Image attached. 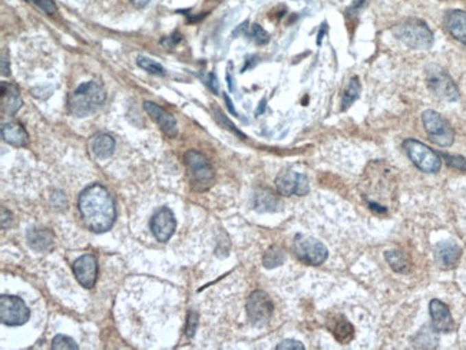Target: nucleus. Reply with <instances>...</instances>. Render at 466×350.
I'll use <instances>...</instances> for the list:
<instances>
[{"label":"nucleus","mask_w":466,"mask_h":350,"mask_svg":"<svg viewBox=\"0 0 466 350\" xmlns=\"http://www.w3.org/2000/svg\"><path fill=\"white\" fill-rule=\"evenodd\" d=\"M78 207L85 226L93 233H106L114 226L117 210L109 191L101 184H92L79 196Z\"/></svg>","instance_id":"nucleus-1"},{"label":"nucleus","mask_w":466,"mask_h":350,"mask_svg":"<svg viewBox=\"0 0 466 350\" xmlns=\"http://www.w3.org/2000/svg\"><path fill=\"white\" fill-rule=\"evenodd\" d=\"M106 100V92L101 84L91 81L79 85L68 98L69 113L73 117L85 118L92 115Z\"/></svg>","instance_id":"nucleus-2"},{"label":"nucleus","mask_w":466,"mask_h":350,"mask_svg":"<svg viewBox=\"0 0 466 350\" xmlns=\"http://www.w3.org/2000/svg\"><path fill=\"white\" fill-rule=\"evenodd\" d=\"M393 35L410 49L423 51L433 45V34L429 26L416 18L401 21L393 27Z\"/></svg>","instance_id":"nucleus-3"},{"label":"nucleus","mask_w":466,"mask_h":350,"mask_svg":"<svg viewBox=\"0 0 466 350\" xmlns=\"http://www.w3.org/2000/svg\"><path fill=\"white\" fill-rule=\"evenodd\" d=\"M184 161L189 172L192 188L200 191V193L210 189L214 183L215 174L210 161H208V158L200 151L189 150L184 155Z\"/></svg>","instance_id":"nucleus-4"},{"label":"nucleus","mask_w":466,"mask_h":350,"mask_svg":"<svg viewBox=\"0 0 466 350\" xmlns=\"http://www.w3.org/2000/svg\"><path fill=\"white\" fill-rule=\"evenodd\" d=\"M404 150L408 154L409 160L426 174H436L442 167V158L438 152L430 150L423 142L416 141L413 138L405 139Z\"/></svg>","instance_id":"nucleus-5"},{"label":"nucleus","mask_w":466,"mask_h":350,"mask_svg":"<svg viewBox=\"0 0 466 350\" xmlns=\"http://www.w3.org/2000/svg\"><path fill=\"white\" fill-rule=\"evenodd\" d=\"M423 128L429 139L439 147H451L455 141V131L439 113L428 109L422 114Z\"/></svg>","instance_id":"nucleus-6"},{"label":"nucleus","mask_w":466,"mask_h":350,"mask_svg":"<svg viewBox=\"0 0 466 350\" xmlns=\"http://www.w3.org/2000/svg\"><path fill=\"white\" fill-rule=\"evenodd\" d=\"M293 251L301 263L310 266L323 264L329 257V250L323 243L318 242L314 237L303 234L296 235Z\"/></svg>","instance_id":"nucleus-7"},{"label":"nucleus","mask_w":466,"mask_h":350,"mask_svg":"<svg viewBox=\"0 0 466 350\" xmlns=\"http://www.w3.org/2000/svg\"><path fill=\"white\" fill-rule=\"evenodd\" d=\"M428 88L443 101L454 102L459 98V89L454 79L441 68H430L426 75Z\"/></svg>","instance_id":"nucleus-8"},{"label":"nucleus","mask_w":466,"mask_h":350,"mask_svg":"<svg viewBox=\"0 0 466 350\" xmlns=\"http://www.w3.org/2000/svg\"><path fill=\"white\" fill-rule=\"evenodd\" d=\"M30 317V310L25 301L16 296L3 294L0 297V319L8 326L25 325Z\"/></svg>","instance_id":"nucleus-9"},{"label":"nucleus","mask_w":466,"mask_h":350,"mask_svg":"<svg viewBox=\"0 0 466 350\" xmlns=\"http://www.w3.org/2000/svg\"><path fill=\"white\" fill-rule=\"evenodd\" d=\"M275 306L266 292H253L247 300V314L254 326H264L272 316Z\"/></svg>","instance_id":"nucleus-10"},{"label":"nucleus","mask_w":466,"mask_h":350,"mask_svg":"<svg viewBox=\"0 0 466 350\" xmlns=\"http://www.w3.org/2000/svg\"><path fill=\"white\" fill-rule=\"evenodd\" d=\"M277 191L284 197L292 196H306L310 191L309 178L306 175L296 171H283L277 175L276 178Z\"/></svg>","instance_id":"nucleus-11"},{"label":"nucleus","mask_w":466,"mask_h":350,"mask_svg":"<svg viewBox=\"0 0 466 350\" xmlns=\"http://www.w3.org/2000/svg\"><path fill=\"white\" fill-rule=\"evenodd\" d=\"M176 229V220L168 207L159 209L151 218V230L159 243H167L174 235Z\"/></svg>","instance_id":"nucleus-12"},{"label":"nucleus","mask_w":466,"mask_h":350,"mask_svg":"<svg viewBox=\"0 0 466 350\" xmlns=\"http://www.w3.org/2000/svg\"><path fill=\"white\" fill-rule=\"evenodd\" d=\"M73 273L79 284L85 289H92L98 279V261L92 254H84L73 263Z\"/></svg>","instance_id":"nucleus-13"},{"label":"nucleus","mask_w":466,"mask_h":350,"mask_svg":"<svg viewBox=\"0 0 466 350\" xmlns=\"http://www.w3.org/2000/svg\"><path fill=\"white\" fill-rule=\"evenodd\" d=\"M429 312L432 317V325L438 333H449L455 327L454 317L451 310L443 303V301L433 299L429 305Z\"/></svg>","instance_id":"nucleus-14"},{"label":"nucleus","mask_w":466,"mask_h":350,"mask_svg":"<svg viewBox=\"0 0 466 350\" xmlns=\"http://www.w3.org/2000/svg\"><path fill=\"white\" fill-rule=\"evenodd\" d=\"M143 108H145L147 114L151 117V119L154 122H156L159 125V128L163 130L168 137H171V138L176 137V134H178V126H176V121L170 113H167V110L163 106L147 101V102H143Z\"/></svg>","instance_id":"nucleus-15"},{"label":"nucleus","mask_w":466,"mask_h":350,"mask_svg":"<svg viewBox=\"0 0 466 350\" xmlns=\"http://www.w3.org/2000/svg\"><path fill=\"white\" fill-rule=\"evenodd\" d=\"M438 266L443 270L454 268L462 256V248L454 242H441L433 250Z\"/></svg>","instance_id":"nucleus-16"},{"label":"nucleus","mask_w":466,"mask_h":350,"mask_svg":"<svg viewBox=\"0 0 466 350\" xmlns=\"http://www.w3.org/2000/svg\"><path fill=\"white\" fill-rule=\"evenodd\" d=\"M327 325L336 340L340 342L342 345L350 343L353 338H355V327H353V325L342 314H333L329 319Z\"/></svg>","instance_id":"nucleus-17"},{"label":"nucleus","mask_w":466,"mask_h":350,"mask_svg":"<svg viewBox=\"0 0 466 350\" xmlns=\"http://www.w3.org/2000/svg\"><path fill=\"white\" fill-rule=\"evenodd\" d=\"M445 26L456 40L466 45V12L449 10L445 14Z\"/></svg>","instance_id":"nucleus-18"},{"label":"nucleus","mask_w":466,"mask_h":350,"mask_svg":"<svg viewBox=\"0 0 466 350\" xmlns=\"http://www.w3.org/2000/svg\"><path fill=\"white\" fill-rule=\"evenodd\" d=\"M115 139L109 134H96L89 139V150L98 160H106L115 151Z\"/></svg>","instance_id":"nucleus-19"},{"label":"nucleus","mask_w":466,"mask_h":350,"mask_svg":"<svg viewBox=\"0 0 466 350\" xmlns=\"http://www.w3.org/2000/svg\"><path fill=\"white\" fill-rule=\"evenodd\" d=\"M2 138L8 144L13 147H26L29 142V135L25 130V126L19 122H8L2 126Z\"/></svg>","instance_id":"nucleus-20"},{"label":"nucleus","mask_w":466,"mask_h":350,"mask_svg":"<svg viewBox=\"0 0 466 350\" xmlns=\"http://www.w3.org/2000/svg\"><path fill=\"white\" fill-rule=\"evenodd\" d=\"M26 237L29 246L39 253L49 251L54 246V234L46 229H29Z\"/></svg>","instance_id":"nucleus-21"},{"label":"nucleus","mask_w":466,"mask_h":350,"mask_svg":"<svg viewBox=\"0 0 466 350\" xmlns=\"http://www.w3.org/2000/svg\"><path fill=\"white\" fill-rule=\"evenodd\" d=\"M22 106V98L19 89L12 84L2 82V113L6 115H14Z\"/></svg>","instance_id":"nucleus-22"},{"label":"nucleus","mask_w":466,"mask_h":350,"mask_svg":"<svg viewBox=\"0 0 466 350\" xmlns=\"http://www.w3.org/2000/svg\"><path fill=\"white\" fill-rule=\"evenodd\" d=\"M384 260L388 261V264L392 267L393 272L400 273V275H406L410 272L412 268V263L408 259L406 254L400 250H388L384 251Z\"/></svg>","instance_id":"nucleus-23"},{"label":"nucleus","mask_w":466,"mask_h":350,"mask_svg":"<svg viewBox=\"0 0 466 350\" xmlns=\"http://www.w3.org/2000/svg\"><path fill=\"white\" fill-rule=\"evenodd\" d=\"M284 259H286L284 251L277 246H272L264 253L263 266L266 268H276L284 263Z\"/></svg>","instance_id":"nucleus-24"},{"label":"nucleus","mask_w":466,"mask_h":350,"mask_svg":"<svg viewBox=\"0 0 466 350\" xmlns=\"http://www.w3.org/2000/svg\"><path fill=\"white\" fill-rule=\"evenodd\" d=\"M360 91H362V86H360V82H359V78H351L345 93H343V101H342L343 109H347L353 102H355L359 98Z\"/></svg>","instance_id":"nucleus-25"},{"label":"nucleus","mask_w":466,"mask_h":350,"mask_svg":"<svg viewBox=\"0 0 466 350\" xmlns=\"http://www.w3.org/2000/svg\"><path fill=\"white\" fill-rule=\"evenodd\" d=\"M277 204L279 200L270 191H263V193L255 196V207L260 211H272Z\"/></svg>","instance_id":"nucleus-26"},{"label":"nucleus","mask_w":466,"mask_h":350,"mask_svg":"<svg viewBox=\"0 0 466 350\" xmlns=\"http://www.w3.org/2000/svg\"><path fill=\"white\" fill-rule=\"evenodd\" d=\"M137 63H138V67L143 71H147L150 73H154V75H165V69L163 65H159V63H156L155 60H152L151 58H147V56H139L137 59Z\"/></svg>","instance_id":"nucleus-27"},{"label":"nucleus","mask_w":466,"mask_h":350,"mask_svg":"<svg viewBox=\"0 0 466 350\" xmlns=\"http://www.w3.org/2000/svg\"><path fill=\"white\" fill-rule=\"evenodd\" d=\"M214 117H215L217 122H218L220 125H222L224 128L230 130L233 134H235V135H238V137H241V138H246V135H244L243 132H241L240 130H237L235 126H234V124H233L226 115H224V114L221 113V109H220L218 106H214Z\"/></svg>","instance_id":"nucleus-28"},{"label":"nucleus","mask_w":466,"mask_h":350,"mask_svg":"<svg viewBox=\"0 0 466 350\" xmlns=\"http://www.w3.org/2000/svg\"><path fill=\"white\" fill-rule=\"evenodd\" d=\"M52 347L55 350H75V349H78V345L73 339H71L68 336L58 335L52 342Z\"/></svg>","instance_id":"nucleus-29"},{"label":"nucleus","mask_w":466,"mask_h":350,"mask_svg":"<svg viewBox=\"0 0 466 350\" xmlns=\"http://www.w3.org/2000/svg\"><path fill=\"white\" fill-rule=\"evenodd\" d=\"M250 38L257 43V45H266L270 40V35L260 26V25H253Z\"/></svg>","instance_id":"nucleus-30"},{"label":"nucleus","mask_w":466,"mask_h":350,"mask_svg":"<svg viewBox=\"0 0 466 350\" xmlns=\"http://www.w3.org/2000/svg\"><path fill=\"white\" fill-rule=\"evenodd\" d=\"M443 160L446 161V164L452 168L461 170V171H466V160L461 155H449V154H442Z\"/></svg>","instance_id":"nucleus-31"},{"label":"nucleus","mask_w":466,"mask_h":350,"mask_svg":"<svg viewBox=\"0 0 466 350\" xmlns=\"http://www.w3.org/2000/svg\"><path fill=\"white\" fill-rule=\"evenodd\" d=\"M198 326V316L196 312H191L188 314V323H187V336L192 338L196 335V330Z\"/></svg>","instance_id":"nucleus-32"},{"label":"nucleus","mask_w":466,"mask_h":350,"mask_svg":"<svg viewBox=\"0 0 466 350\" xmlns=\"http://www.w3.org/2000/svg\"><path fill=\"white\" fill-rule=\"evenodd\" d=\"M277 350H287V349H292V350H304V346L301 342L293 340V339H287L283 340L280 345L276 346Z\"/></svg>","instance_id":"nucleus-33"},{"label":"nucleus","mask_w":466,"mask_h":350,"mask_svg":"<svg viewBox=\"0 0 466 350\" xmlns=\"http://www.w3.org/2000/svg\"><path fill=\"white\" fill-rule=\"evenodd\" d=\"M30 2L36 3L43 12L49 13V14H52V13L56 12V6H55V3H54V0H30Z\"/></svg>","instance_id":"nucleus-34"},{"label":"nucleus","mask_w":466,"mask_h":350,"mask_svg":"<svg viewBox=\"0 0 466 350\" xmlns=\"http://www.w3.org/2000/svg\"><path fill=\"white\" fill-rule=\"evenodd\" d=\"M208 86H210L213 89L214 93L218 92V82H217V76L214 73H210L208 75V81H207Z\"/></svg>","instance_id":"nucleus-35"},{"label":"nucleus","mask_w":466,"mask_h":350,"mask_svg":"<svg viewBox=\"0 0 466 350\" xmlns=\"http://www.w3.org/2000/svg\"><path fill=\"white\" fill-rule=\"evenodd\" d=\"M131 2H132V5H134L135 8L141 9V8H145L147 5H150V3H151V0H131Z\"/></svg>","instance_id":"nucleus-36"},{"label":"nucleus","mask_w":466,"mask_h":350,"mask_svg":"<svg viewBox=\"0 0 466 350\" xmlns=\"http://www.w3.org/2000/svg\"><path fill=\"white\" fill-rule=\"evenodd\" d=\"M180 40H181V36H180V35H178V34H175V35H174V36H171V38H170V39H167V40H164V42H163V43H164V45H165V43H167V45H168V46H171V45H176V43H178V42H180Z\"/></svg>","instance_id":"nucleus-37"},{"label":"nucleus","mask_w":466,"mask_h":350,"mask_svg":"<svg viewBox=\"0 0 466 350\" xmlns=\"http://www.w3.org/2000/svg\"><path fill=\"white\" fill-rule=\"evenodd\" d=\"M10 73V71H9V63H8V67H6V56L3 55L2 56V75L3 76H8Z\"/></svg>","instance_id":"nucleus-38"},{"label":"nucleus","mask_w":466,"mask_h":350,"mask_svg":"<svg viewBox=\"0 0 466 350\" xmlns=\"http://www.w3.org/2000/svg\"><path fill=\"white\" fill-rule=\"evenodd\" d=\"M224 100H226V102H227V106H229V109H230V113H231L233 115H237L235 109H234V106H233V102H231V100L229 98V95H224Z\"/></svg>","instance_id":"nucleus-39"},{"label":"nucleus","mask_w":466,"mask_h":350,"mask_svg":"<svg viewBox=\"0 0 466 350\" xmlns=\"http://www.w3.org/2000/svg\"><path fill=\"white\" fill-rule=\"evenodd\" d=\"M326 30H327V26H326V23H325L323 26H321V29H320V32H318V38H317V43H318V45L321 43V39H323Z\"/></svg>","instance_id":"nucleus-40"},{"label":"nucleus","mask_w":466,"mask_h":350,"mask_svg":"<svg viewBox=\"0 0 466 350\" xmlns=\"http://www.w3.org/2000/svg\"><path fill=\"white\" fill-rule=\"evenodd\" d=\"M247 26H248V22H244V23H243V25H241V26H240L238 29H235V32H234V35L237 36L238 34H241V32H244Z\"/></svg>","instance_id":"nucleus-41"},{"label":"nucleus","mask_w":466,"mask_h":350,"mask_svg":"<svg viewBox=\"0 0 466 350\" xmlns=\"http://www.w3.org/2000/svg\"><path fill=\"white\" fill-rule=\"evenodd\" d=\"M264 106H266V100H263V101L260 102V106H259V109H257V113H255V115H257V117H259V115L263 113V110H264Z\"/></svg>","instance_id":"nucleus-42"},{"label":"nucleus","mask_w":466,"mask_h":350,"mask_svg":"<svg viewBox=\"0 0 466 350\" xmlns=\"http://www.w3.org/2000/svg\"><path fill=\"white\" fill-rule=\"evenodd\" d=\"M227 82H229V85H230V91H234V86H233V78H231V73H230V72L227 73Z\"/></svg>","instance_id":"nucleus-43"}]
</instances>
